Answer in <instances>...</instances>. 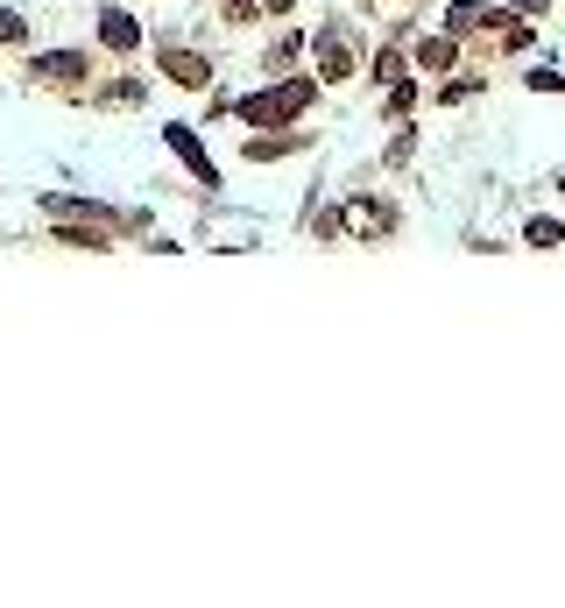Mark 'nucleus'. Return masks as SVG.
Wrapping results in <instances>:
<instances>
[{
  "instance_id": "obj_12",
  "label": "nucleus",
  "mask_w": 565,
  "mask_h": 608,
  "mask_svg": "<svg viewBox=\"0 0 565 608\" xmlns=\"http://www.w3.org/2000/svg\"><path fill=\"white\" fill-rule=\"evenodd\" d=\"M227 22H255V0H227Z\"/></svg>"
},
{
  "instance_id": "obj_4",
  "label": "nucleus",
  "mask_w": 565,
  "mask_h": 608,
  "mask_svg": "<svg viewBox=\"0 0 565 608\" xmlns=\"http://www.w3.org/2000/svg\"><path fill=\"white\" fill-rule=\"evenodd\" d=\"M36 79H50V85H79V79H85V57H79V50H50V57H36Z\"/></svg>"
},
{
  "instance_id": "obj_8",
  "label": "nucleus",
  "mask_w": 565,
  "mask_h": 608,
  "mask_svg": "<svg viewBox=\"0 0 565 608\" xmlns=\"http://www.w3.org/2000/svg\"><path fill=\"white\" fill-rule=\"evenodd\" d=\"M481 22H495L488 0H459V8H453V28H481Z\"/></svg>"
},
{
  "instance_id": "obj_7",
  "label": "nucleus",
  "mask_w": 565,
  "mask_h": 608,
  "mask_svg": "<svg viewBox=\"0 0 565 608\" xmlns=\"http://www.w3.org/2000/svg\"><path fill=\"white\" fill-rule=\"evenodd\" d=\"M453 57H459L453 36H424V43H418V64H424V71H453Z\"/></svg>"
},
{
  "instance_id": "obj_11",
  "label": "nucleus",
  "mask_w": 565,
  "mask_h": 608,
  "mask_svg": "<svg viewBox=\"0 0 565 608\" xmlns=\"http://www.w3.org/2000/svg\"><path fill=\"white\" fill-rule=\"evenodd\" d=\"M22 36H28V22L14 8H0V43H22Z\"/></svg>"
},
{
  "instance_id": "obj_2",
  "label": "nucleus",
  "mask_w": 565,
  "mask_h": 608,
  "mask_svg": "<svg viewBox=\"0 0 565 608\" xmlns=\"http://www.w3.org/2000/svg\"><path fill=\"white\" fill-rule=\"evenodd\" d=\"M311 57H318V79H325V85H339V79H353V50H347V43H339V36H333V28H325V36H318V43H311Z\"/></svg>"
},
{
  "instance_id": "obj_9",
  "label": "nucleus",
  "mask_w": 565,
  "mask_h": 608,
  "mask_svg": "<svg viewBox=\"0 0 565 608\" xmlns=\"http://www.w3.org/2000/svg\"><path fill=\"white\" fill-rule=\"evenodd\" d=\"M524 241H530V248H558V241H565V227H558V219H530Z\"/></svg>"
},
{
  "instance_id": "obj_3",
  "label": "nucleus",
  "mask_w": 565,
  "mask_h": 608,
  "mask_svg": "<svg viewBox=\"0 0 565 608\" xmlns=\"http://www.w3.org/2000/svg\"><path fill=\"white\" fill-rule=\"evenodd\" d=\"M163 71H170L184 93H199V85H213V64L205 57H191V50H163Z\"/></svg>"
},
{
  "instance_id": "obj_1",
  "label": "nucleus",
  "mask_w": 565,
  "mask_h": 608,
  "mask_svg": "<svg viewBox=\"0 0 565 608\" xmlns=\"http://www.w3.org/2000/svg\"><path fill=\"white\" fill-rule=\"evenodd\" d=\"M318 99V79H290V85H276V93H255V99H241V121H255V128H282V121H297V114Z\"/></svg>"
},
{
  "instance_id": "obj_13",
  "label": "nucleus",
  "mask_w": 565,
  "mask_h": 608,
  "mask_svg": "<svg viewBox=\"0 0 565 608\" xmlns=\"http://www.w3.org/2000/svg\"><path fill=\"white\" fill-rule=\"evenodd\" d=\"M262 8H269V14H282V8H290V0H262Z\"/></svg>"
},
{
  "instance_id": "obj_10",
  "label": "nucleus",
  "mask_w": 565,
  "mask_h": 608,
  "mask_svg": "<svg viewBox=\"0 0 565 608\" xmlns=\"http://www.w3.org/2000/svg\"><path fill=\"white\" fill-rule=\"evenodd\" d=\"M57 241H71V248H107V234H99V227H64Z\"/></svg>"
},
{
  "instance_id": "obj_5",
  "label": "nucleus",
  "mask_w": 565,
  "mask_h": 608,
  "mask_svg": "<svg viewBox=\"0 0 565 608\" xmlns=\"http://www.w3.org/2000/svg\"><path fill=\"white\" fill-rule=\"evenodd\" d=\"M99 36H107V50H135V43H142V28H135V14H121V8H107V14H99Z\"/></svg>"
},
{
  "instance_id": "obj_6",
  "label": "nucleus",
  "mask_w": 565,
  "mask_h": 608,
  "mask_svg": "<svg viewBox=\"0 0 565 608\" xmlns=\"http://www.w3.org/2000/svg\"><path fill=\"white\" fill-rule=\"evenodd\" d=\"M170 150L191 163V170H199V184H219V170H213V156L199 150V142H191V128H170Z\"/></svg>"
}]
</instances>
